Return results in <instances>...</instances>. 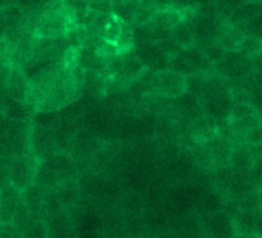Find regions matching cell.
Masks as SVG:
<instances>
[{
	"label": "cell",
	"instance_id": "6da1fadb",
	"mask_svg": "<svg viewBox=\"0 0 262 238\" xmlns=\"http://www.w3.org/2000/svg\"><path fill=\"white\" fill-rule=\"evenodd\" d=\"M85 74L86 73L76 65H65L36 105V111H59L79 101L83 96Z\"/></svg>",
	"mask_w": 262,
	"mask_h": 238
},
{
	"label": "cell",
	"instance_id": "7a4b0ae2",
	"mask_svg": "<svg viewBox=\"0 0 262 238\" xmlns=\"http://www.w3.org/2000/svg\"><path fill=\"white\" fill-rule=\"evenodd\" d=\"M71 21H70V13L65 8L62 2H53L47 4L43 8V14L39 19L37 28H36V36L37 37H56L60 34H65L71 28Z\"/></svg>",
	"mask_w": 262,
	"mask_h": 238
},
{
	"label": "cell",
	"instance_id": "3957f363",
	"mask_svg": "<svg viewBox=\"0 0 262 238\" xmlns=\"http://www.w3.org/2000/svg\"><path fill=\"white\" fill-rule=\"evenodd\" d=\"M30 150L33 158L37 163H45L53 156L59 155V144L54 135V130L43 129L39 126L30 127Z\"/></svg>",
	"mask_w": 262,
	"mask_h": 238
},
{
	"label": "cell",
	"instance_id": "277c9868",
	"mask_svg": "<svg viewBox=\"0 0 262 238\" xmlns=\"http://www.w3.org/2000/svg\"><path fill=\"white\" fill-rule=\"evenodd\" d=\"M214 67L222 79L242 81L253 73V61L242 56L239 51H225Z\"/></svg>",
	"mask_w": 262,
	"mask_h": 238
},
{
	"label": "cell",
	"instance_id": "5b68a950",
	"mask_svg": "<svg viewBox=\"0 0 262 238\" xmlns=\"http://www.w3.org/2000/svg\"><path fill=\"white\" fill-rule=\"evenodd\" d=\"M37 161L31 155L14 156L10 160V184L17 190L24 192L31 184H34Z\"/></svg>",
	"mask_w": 262,
	"mask_h": 238
},
{
	"label": "cell",
	"instance_id": "8992f818",
	"mask_svg": "<svg viewBox=\"0 0 262 238\" xmlns=\"http://www.w3.org/2000/svg\"><path fill=\"white\" fill-rule=\"evenodd\" d=\"M155 91L167 99L181 97L187 93L185 76L170 70L158 71L155 79Z\"/></svg>",
	"mask_w": 262,
	"mask_h": 238
},
{
	"label": "cell",
	"instance_id": "52a82bcc",
	"mask_svg": "<svg viewBox=\"0 0 262 238\" xmlns=\"http://www.w3.org/2000/svg\"><path fill=\"white\" fill-rule=\"evenodd\" d=\"M217 135H219V132H217L214 119H211L208 116L196 117L193 123L188 124V127L185 130V138L193 147L204 144L207 141H211Z\"/></svg>",
	"mask_w": 262,
	"mask_h": 238
},
{
	"label": "cell",
	"instance_id": "ba28073f",
	"mask_svg": "<svg viewBox=\"0 0 262 238\" xmlns=\"http://www.w3.org/2000/svg\"><path fill=\"white\" fill-rule=\"evenodd\" d=\"M135 54L139 57V61L144 64L145 68L153 71H164L168 67L170 56L165 53L162 45L159 42L156 44H147L135 48Z\"/></svg>",
	"mask_w": 262,
	"mask_h": 238
},
{
	"label": "cell",
	"instance_id": "9c48e42d",
	"mask_svg": "<svg viewBox=\"0 0 262 238\" xmlns=\"http://www.w3.org/2000/svg\"><path fill=\"white\" fill-rule=\"evenodd\" d=\"M20 203V192L13 186L0 190V224H13Z\"/></svg>",
	"mask_w": 262,
	"mask_h": 238
},
{
	"label": "cell",
	"instance_id": "30bf717a",
	"mask_svg": "<svg viewBox=\"0 0 262 238\" xmlns=\"http://www.w3.org/2000/svg\"><path fill=\"white\" fill-rule=\"evenodd\" d=\"M28 81L25 79L20 67H16L13 65L11 67V71L8 74V79H7V96L11 99V101H16V102H20V104H27V96H28Z\"/></svg>",
	"mask_w": 262,
	"mask_h": 238
},
{
	"label": "cell",
	"instance_id": "8fae6325",
	"mask_svg": "<svg viewBox=\"0 0 262 238\" xmlns=\"http://www.w3.org/2000/svg\"><path fill=\"white\" fill-rule=\"evenodd\" d=\"M184 19H185V13L182 10L167 7V8L159 10L148 24H151L156 30L165 33V31H171L173 28H176Z\"/></svg>",
	"mask_w": 262,
	"mask_h": 238
},
{
	"label": "cell",
	"instance_id": "7c38bea8",
	"mask_svg": "<svg viewBox=\"0 0 262 238\" xmlns=\"http://www.w3.org/2000/svg\"><path fill=\"white\" fill-rule=\"evenodd\" d=\"M244 37H245V34L239 28H236L234 25L224 24L217 30L214 44L219 45L224 51H237Z\"/></svg>",
	"mask_w": 262,
	"mask_h": 238
},
{
	"label": "cell",
	"instance_id": "4fadbf2b",
	"mask_svg": "<svg viewBox=\"0 0 262 238\" xmlns=\"http://www.w3.org/2000/svg\"><path fill=\"white\" fill-rule=\"evenodd\" d=\"M54 198L57 200L59 206L62 209L65 207H70V206H74L79 200V195H80V186L77 183L76 178H68L65 181H62L54 190H51Z\"/></svg>",
	"mask_w": 262,
	"mask_h": 238
},
{
	"label": "cell",
	"instance_id": "5bb4252c",
	"mask_svg": "<svg viewBox=\"0 0 262 238\" xmlns=\"http://www.w3.org/2000/svg\"><path fill=\"white\" fill-rule=\"evenodd\" d=\"M205 227L213 238H234L236 236L230 216H227L222 212L208 216Z\"/></svg>",
	"mask_w": 262,
	"mask_h": 238
},
{
	"label": "cell",
	"instance_id": "9a60e30c",
	"mask_svg": "<svg viewBox=\"0 0 262 238\" xmlns=\"http://www.w3.org/2000/svg\"><path fill=\"white\" fill-rule=\"evenodd\" d=\"M7 119H11V121H17V123H31V119L36 113V110L28 105V104H20L16 101H11L10 97L7 99V102L2 105V110H0Z\"/></svg>",
	"mask_w": 262,
	"mask_h": 238
},
{
	"label": "cell",
	"instance_id": "2e32d148",
	"mask_svg": "<svg viewBox=\"0 0 262 238\" xmlns=\"http://www.w3.org/2000/svg\"><path fill=\"white\" fill-rule=\"evenodd\" d=\"M45 196H47V190L43 187H40L39 184H31L28 189H25L24 192H20V198L25 204V207L28 209V212L31 215L39 216L43 203H45Z\"/></svg>",
	"mask_w": 262,
	"mask_h": 238
},
{
	"label": "cell",
	"instance_id": "e0dca14e",
	"mask_svg": "<svg viewBox=\"0 0 262 238\" xmlns=\"http://www.w3.org/2000/svg\"><path fill=\"white\" fill-rule=\"evenodd\" d=\"M31 57L37 59V61H42V62H50V61H54V59H62L59 56V53H57L54 37L48 39V37H37V36L34 39Z\"/></svg>",
	"mask_w": 262,
	"mask_h": 238
},
{
	"label": "cell",
	"instance_id": "ac0fdd59",
	"mask_svg": "<svg viewBox=\"0 0 262 238\" xmlns=\"http://www.w3.org/2000/svg\"><path fill=\"white\" fill-rule=\"evenodd\" d=\"M144 64L139 61V57L135 54V51H122V67L119 71V76L128 79V81H135L144 70Z\"/></svg>",
	"mask_w": 262,
	"mask_h": 238
},
{
	"label": "cell",
	"instance_id": "d6986e66",
	"mask_svg": "<svg viewBox=\"0 0 262 238\" xmlns=\"http://www.w3.org/2000/svg\"><path fill=\"white\" fill-rule=\"evenodd\" d=\"M63 180L47 164V163H39L37 164V172H36V180L34 183L43 187L47 192L54 190Z\"/></svg>",
	"mask_w": 262,
	"mask_h": 238
},
{
	"label": "cell",
	"instance_id": "ffe728a7",
	"mask_svg": "<svg viewBox=\"0 0 262 238\" xmlns=\"http://www.w3.org/2000/svg\"><path fill=\"white\" fill-rule=\"evenodd\" d=\"M99 59L97 54V48L93 45H82L77 51H76V67L80 68L82 71L88 73L93 71L96 62Z\"/></svg>",
	"mask_w": 262,
	"mask_h": 238
},
{
	"label": "cell",
	"instance_id": "44dd1931",
	"mask_svg": "<svg viewBox=\"0 0 262 238\" xmlns=\"http://www.w3.org/2000/svg\"><path fill=\"white\" fill-rule=\"evenodd\" d=\"M136 8H138V2H114L111 4V14L114 19H117L122 24L133 25Z\"/></svg>",
	"mask_w": 262,
	"mask_h": 238
},
{
	"label": "cell",
	"instance_id": "7402d4cb",
	"mask_svg": "<svg viewBox=\"0 0 262 238\" xmlns=\"http://www.w3.org/2000/svg\"><path fill=\"white\" fill-rule=\"evenodd\" d=\"M234 233L236 235H251L254 233V213H247L237 210L233 216H230Z\"/></svg>",
	"mask_w": 262,
	"mask_h": 238
},
{
	"label": "cell",
	"instance_id": "603a6c76",
	"mask_svg": "<svg viewBox=\"0 0 262 238\" xmlns=\"http://www.w3.org/2000/svg\"><path fill=\"white\" fill-rule=\"evenodd\" d=\"M24 238H48L50 236V226L47 220H40L39 216L33 215L31 220L22 229Z\"/></svg>",
	"mask_w": 262,
	"mask_h": 238
},
{
	"label": "cell",
	"instance_id": "cb8c5ba5",
	"mask_svg": "<svg viewBox=\"0 0 262 238\" xmlns=\"http://www.w3.org/2000/svg\"><path fill=\"white\" fill-rule=\"evenodd\" d=\"M31 124L43 127V129L56 130L60 124L59 111H36L31 119Z\"/></svg>",
	"mask_w": 262,
	"mask_h": 238
},
{
	"label": "cell",
	"instance_id": "d4e9b609",
	"mask_svg": "<svg viewBox=\"0 0 262 238\" xmlns=\"http://www.w3.org/2000/svg\"><path fill=\"white\" fill-rule=\"evenodd\" d=\"M237 51L248 57V59H254L257 56H262V39L257 36H245L244 41L241 42Z\"/></svg>",
	"mask_w": 262,
	"mask_h": 238
},
{
	"label": "cell",
	"instance_id": "484cf974",
	"mask_svg": "<svg viewBox=\"0 0 262 238\" xmlns=\"http://www.w3.org/2000/svg\"><path fill=\"white\" fill-rule=\"evenodd\" d=\"M48 64H50V62H42V61H37V59L30 57L28 61H25V62L20 65V70H22L25 79H27L28 84H30V82L36 81L37 77H40V76L43 74V71L47 70Z\"/></svg>",
	"mask_w": 262,
	"mask_h": 238
},
{
	"label": "cell",
	"instance_id": "4316f807",
	"mask_svg": "<svg viewBox=\"0 0 262 238\" xmlns=\"http://www.w3.org/2000/svg\"><path fill=\"white\" fill-rule=\"evenodd\" d=\"M129 84L131 81L116 74V76H111L108 77L106 84H105V94L106 96H119V94H123L125 91H128L129 88Z\"/></svg>",
	"mask_w": 262,
	"mask_h": 238
},
{
	"label": "cell",
	"instance_id": "83f0119b",
	"mask_svg": "<svg viewBox=\"0 0 262 238\" xmlns=\"http://www.w3.org/2000/svg\"><path fill=\"white\" fill-rule=\"evenodd\" d=\"M251 114H257V111L250 102H234L230 111V121H236V119H242Z\"/></svg>",
	"mask_w": 262,
	"mask_h": 238
},
{
	"label": "cell",
	"instance_id": "f1b7e54d",
	"mask_svg": "<svg viewBox=\"0 0 262 238\" xmlns=\"http://www.w3.org/2000/svg\"><path fill=\"white\" fill-rule=\"evenodd\" d=\"M259 13V5L254 4H244L242 7H239L237 10L233 11V19L239 21V22H247L253 17H256Z\"/></svg>",
	"mask_w": 262,
	"mask_h": 238
},
{
	"label": "cell",
	"instance_id": "f546056e",
	"mask_svg": "<svg viewBox=\"0 0 262 238\" xmlns=\"http://www.w3.org/2000/svg\"><path fill=\"white\" fill-rule=\"evenodd\" d=\"M10 160L11 156L0 153V190L10 187Z\"/></svg>",
	"mask_w": 262,
	"mask_h": 238
},
{
	"label": "cell",
	"instance_id": "4dcf8cb0",
	"mask_svg": "<svg viewBox=\"0 0 262 238\" xmlns=\"http://www.w3.org/2000/svg\"><path fill=\"white\" fill-rule=\"evenodd\" d=\"M120 30H122V22H119L117 19H113L103 31V41L110 44H116L119 39Z\"/></svg>",
	"mask_w": 262,
	"mask_h": 238
},
{
	"label": "cell",
	"instance_id": "1f68e13d",
	"mask_svg": "<svg viewBox=\"0 0 262 238\" xmlns=\"http://www.w3.org/2000/svg\"><path fill=\"white\" fill-rule=\"evenodd\" d=\"M244 143L250 147H257L262 144V126H256L253 129H250L245 135H244Z\"/></svg>",
	"mask_w": 262,
	"mask_h": 238
},
{
	"label": "cell",
	"instance_id": "d6a6232c",
	"mask_svg": "<svg viewBox=\"0 0 262 238\" xmlns=\"http://www.w3.org/2000/svg\"><path fill=\"white\" fill-rule=\"evenodd\" d=\"M0 238H24V232L14 224H0Z\"/></svg>",
	"mask_w": 262,
	"mask_h": 238
},
{
	"label": "cell",
	"instance_id": "836d02e7",
	"mask_svg": "<svg viewBox=\"0 0 262 238\" xmlns=\"http://www.w3.org/2000/svg\"><path fill=\"white\" fill-rule=\"evenodd\" d=\"M88 10L94 14H111V4L110 2H88Z\"/></svg>",
	"mask_w": 262,
	"mask_h": 238
},
{
	"label": "cell",
	"instance_id": "e575fe53",
	"mask_svg": "<svg viewBox=\"0 0 262 238\" xmlns=\"http://www.w3.org/2000/svg\"><path fill=\"white\" fill-rule=\"evenodd\" d=\"M248 176H250V180L253 183L262 186V161L257 160V161L253 163V166H251V169L248 172Z\"/></svg>",
	"mask_w": 262,
	"mask_h": 238
},
{
	"label": "cell",
	"instance_id": "d590c367",
	"mask_svg": "<svg viewBox=\"0 0 262 238\" xmlns=\"http://www.w3.org/2000/svg\"><path fill=\"white\" fill-rule=\"evenodd\" d=\"M8 53H10V47L5 37H0V62L8 64Z\"/></svg>",
	"mask_w": 262,
	"mask_h": 238
},
{
	"label": "cell",
	"instance_id": "8d00e7d4",
	"mask_svg": "<svg viewBox=\"0 0 262 238\" xmlns=\"http://www.w3.org/2000/svg\"><path fill=\"white\" fill-rule=\"evenodd\" d=\"M254 233L262 238V210L254 213Z\"/></svg>",
	"mask_w": 262,
	"mask_h": 238
},
{
	"label": "cell",
	"instance_id": "74e56055",
	"mask_svg": "<svg viewBox=\"0 0 262 238\" xmlns=\"http://www.w3.org/2000/svg\"><path fill=\"white\" fill-rule=\"evenodd\" d=\"M234 238H260V236H257L256 233H251V235H236Z\"/></svg>",
	"mask_w": 262,
	"mask_h": 238
},
{
	"label": "cell",
	"instance_id": "f35d334b",
	"mask_svg": "<svg viewBox=\"0 0 262 238\" xmlns=\"http://www.w3.org/2000/svg\"><path fill=\"white\" fill-rule=\"evenodd\" d=\"M260 117V126H262V116H259Z\"/></svg>",
	"mask_w": 262,
	"mask_h": 238
}]
</instances>
